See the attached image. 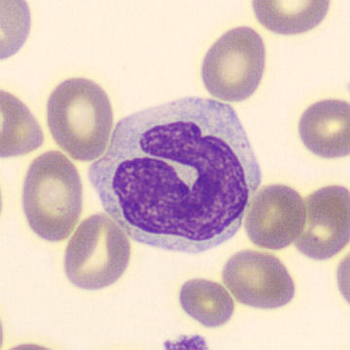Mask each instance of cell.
<instances>
[{"label":"cell","instance_id":"cell-1","mask_svg":"<svg viewBox=\"0 0 350 350\" xmlns=\"http://www.w3.org/2000/svg\"><path fill=\"white\" fill-rule=\"evenodd\" d=\"M88 176L106 214L129 238L183 254L231 240L262 184L238 113L201 97L119 120Z\"/></svg>","mask_w":350,"mask_h":350},{"label":"cell","instance_id":"cell-2","mask_svg":"<svg viewBox=\"0 0 350 350\" xmlns=\"http://www.w3.org/2000/svg\"><path fill=\"white\" fill-rule=\"evenodd\" d=\"M47 122L55 142L71 159L97 161L105 154L112 133L108 95L89 79H67L49 97Z\"/></svg>","mask_w":350,"mask_h":350},{"label":"cell","instance_id":"cell-3","mask_svg":"<svg viewBox=\"0 0 350 350\" xmlns=\"http://www.w3.org/2000/svg\"><path fill=\"white\" fill-rule=\"evenodd\" d=\"M23 208L32 231L49 242H62L77 226L83 187L75 165L57 150L37 157L25 175Z\"/></svg>","mask_w":350,"mask_h":350},{"label":"cell","instance_id":"cell-4","mask_svg":"<svg viewBox=\"0 0 350 350\" xmlns=\"http://www.w3.org/2000/svg\"><path fill=\"white\" fill-rule=\"evenodd\" d=\"M129 258L126 232L108 215L97 214L83 220L69 241L64 272L78 288L99 291L121 279Z\"/></svg>","mask_w":350,"mask_h":350},{"label":"cell","instance_id":"cell-5","mask_svg":"<svg viewBox=\"0 0 350 350\" xmlns=\"http://www.w3.org/2000/svg\"><path fill=\"white\" fill-rule=\"evenodd\" d=\"M265 67L263 38L251 27H236L220 37L206 53L201 79L214 98L236 103L255 94Z\"/></svg>","mask_w":350,"mask_h":350},{"label":"cell","instance_id":"cell-6","mask_svg":"<svg viewBox=\"0 0 350 350\" xmlns=\"http://www.w3.org/2000/svg\"><path fill=\"white\" fill-rule=\"evenodd\" d=\"M222 279L238 303L255 309H278L295 296L288 270L266 252L248 250L234 254L225 264Z\"/></svg>","mask_w":350,"mask_h":350},{"label":"cell","instance_id":"cell-7","mask_svg":"<svg viewBox=\"0 0 350 350\" xmlns=\"http://www.w3.org/2000/svg\"><path fill=\"white\" fill-rule=\"evenodd\" d=\"M305 224V204L292 187L271 185L256 192L247 215L245 231L261 249L288 247L302 233Z\"/></svg>","mask_w":350,"mask_h":350},{"label":"cell","instance_id":"cell-8","mask_svg":"<svg viewBox=\"0 0 350 350\" xmlns=\"http://www.w3.org/2000/svg\"><path fill=\"white\" fill-rule=\"evenodd\" d=\"M305 224L295 241L301 254L314 260H328L349 245V190L329 185L305 199Z\"/></svg>","mask_w":350,"mask_h":350},{"label":"cell","instance_id":"cell-9","mask_svg":"<svg viewBox=\"0 0 350 350\" xmlns=\"http://www.w3.org/2000/svg\"><path fill=\"white\" fill-rule=\"evenodd\" d=\"M350 107L347 101L326 99L305 109L299 122L301 140L322 159H338L350 152Z\"/></svg>","mask_w":350,"mask_h":350},{"label":"cell","instance_id":"cell-10","mask_svg":"<svg viewBox=\"0 0 350 350\" xmlns=\"http://www.w3.org/2000/svg\"><path fill=\"white\" fill-rule=\"evenodd\" d=\"M260 24L273 33L295 36L315 29L325 18L330 2L325 0H255Z\"/></svg>","mask_w":350,"mask_h":350},{"label":"cell","instance_id":"cell-11","mask_svg":"<svg viewBox=\"0 0 350 350\" xmlns=\"http://www.w3.org/2000/svg\"><path fill=\"white\" fill-rule=\"evenodd\" d=\"M179 301L185 312L206 328L225 325L235 312V302L229 292L221 284L205 279L185 282Z\"/></svg>","mask_w":350,"mask_h":350},{"label":"cell","instance_id":"cell-12","mask_svg":"<svg viewBox=\"0 0 350 350\" xmlns=\"http://www.w3.org/2000/svg\"><path fill=\"white\" fill-rule=\"evenodd\" d=\"M43 132L31 111L17 97L1 92V157L29 154L42 145Z\"/></svg>","mask_w":350,"mask_h":350}]
</instances>
